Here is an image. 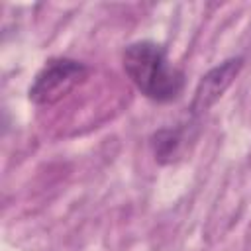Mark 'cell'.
Instances as JSON below:
<instances>
[{
  "label": "cell",
  "mask_w": 251,
  "mask_h": 251,
  "mask_svg": "<svg viewBox=\"0 0 251 251\" xmlns=\"http://www.w3.org/2000/svg\"><path fill=\"white\" fill-rule=\"evenodd\" d=\"M243 63H245L243 57H229L224 63L210 69L206 75H202V78L196 84L192 102H190V116L192 118L206 114L224 96V92L233 84L239 71L243 69Z\"/></svg>",
  "instance_id": "3957f363"
},
{
  "label": "cell",
  "mask_w": 251,
  "mask_h": 251,
  "mask_svg": "<svg viewBox=\"0 0 251 251\" xmlns=\"http://www.w3.org/2000/svg\"><path fill=\"white\" fill-rule=\"evenodd\" d=\"M188 139H190V131L186 126L157 129L149 139L155 161L159 165H173V163L180 161L186 153Z\"/></svg>",
  "instance_id": "277c9868"
},
{
  "label": "cell",
  "mask_w": 251,
  "mask_h": 251,
  "mask_svg": "<svg viewBox=\"0 0 251 251\" xmlns=\"http://www.w3.org/2000/svg\"><path fill=\"white\" fill-rule=\"evenodd\" d=\"M122 65L133 86L153 102H173L184 90V73L169 61L167 49L151 39L129 43Z\"/></svg>",
  "instance_id": "6da1fadb"
},
{
  "label": "cell",
  "mask_w": 251,
  "mask_h": 251,
  "mask_svg": "<svg viewBox=\"0 0 251 251\" xmlns=\"http://www.w3.org/2000/svg\"><path fill=\"white\" fill-rule=\"evenodd\" d=\"M88 75V65L69 57H53L35 75L27 96L37 106H51L71 94L78 84H82Z\"/></svg>",
  "instance_id": "7a4b0ae2"
}]
</instances>
